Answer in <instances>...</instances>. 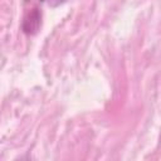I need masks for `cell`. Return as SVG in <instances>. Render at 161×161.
<instances>
[{
    "label": "cell",
    "mask_w": 161,
    "mask_h": 161,
    "mask_svg": "<svg viewBox=\"0 0 161 161\" xmlns=\"http://www.w3.org/2000/svg\"><path fill=\"white\" fill-rule=\"evenodd\" d=\"M40 26V14L36 8H34L30 13H28L23 21V30L26 34H34L38 31Z\"/></svg>",
    "instance_id": "cell-1"
},
{
    "label": "cell",
    "mask_w": 161,
    "mask_h": 161,
    "mask_svg": "<svg viewBox=\"0 0 161 161\" xmlns=\"http://www.w3.org/2000/svg\"><path fill=\"white\" fill-rule=\"evenodd\" d=\"M48 1V4L50 5V6H53V8H55V6H59V5H62L65 0H47Z\"/></svg>",
    "instance_id": "cell-2"
}]
</instances>
